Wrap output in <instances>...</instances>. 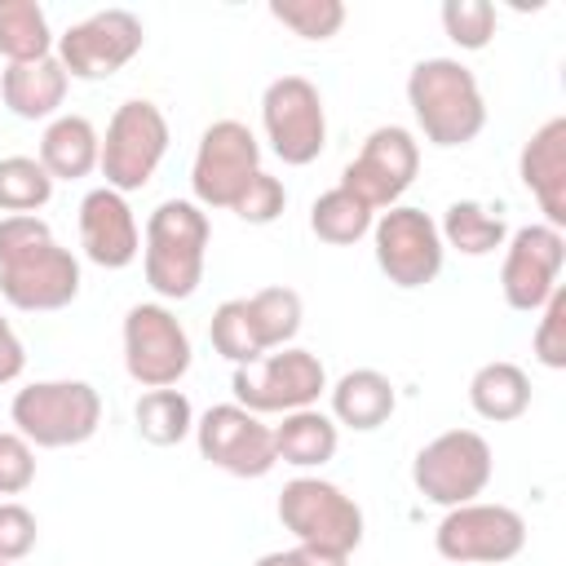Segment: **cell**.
<instances>
[{
  "mask_svg": "<svg viewBox=\"0 0 566 566\" xmlns=\"http://www.w3.org/2000/svg\"><path fill=\"white\" fill-rule=\"evenodd\" d=\"M133 420H137L142 442H150V447H177L195 433V407L177 385L172 389H146L133 407Z\"/></svg>",
  "mask_w": 566,
  "mask_h": 566,
  "instance_id": "f1b7e54d",
  "label": "cell"
},
{
  "mask_svg": "<svg viewBox=\"0 0 566 566\" xmlns=\"http://www.w3.org/2000/svg\"><path fill=\"white\" fill-rule=\"evenodd\" d=\"M438 234H442V248H455L460 256H491L495 248H504L509 226H504L500 208H486L478 199H455V203H447Z\"/></svg>",
  "mask_w": 566,
  "mask_h": 566,
  "instance_id": "d4e9b609",
  "label": "cell"
},
{
  "mask_svg": "<svg viewBox=\"0 0 566 566\" xmlns=\"http://www.w3.org/2000/svg\"><path fill=\"white\" fill-rule=\"evenodd\" d=\"M243 305H248V323H252V336H256L261 354L287 349L296 340L301 318H305V305H301L296 287L274 283V287H261V292L243 296Z\"/></svg>",
  "mask_w": 566,
  "mask_h": 566,
  "instance_id": "484cf974",
  "label": "cell"
},
{
  "mask_svg": "<svg viewBox=\"0 0 566 566\" xmlns=\"http://www.w3.org/2000/svg\"><path fill=\"white\" fill-rule=\"evenodd\" d=\"M279 522H283V531H292L296 544L332 548V553H345V557H354V548L363 544V531H367L358 500L345 495L336 482L310 478V473L283 482Z\"/></svg>",
  "mask_w": 566,
  "mask_h": 566,
  "instance_id": "8992f818",
  "label": "cell"
},
{
  "mask_svg": "<svg viewBox=\"0 0 566 566\" xmlns=\"http://www.w3.org/2000/svg\"><path fill=\"white\" fill-rule=\"evenodd\" d=\"M252 566H301V553H296V544L292 548H274V553H261Z\"/></svg>",
  "mask_w": 566,
  "mask_h": 566,
  "instance_id": "ab89813d",
  "label": "cell"
},
{
  "mask_svg": "<svg viewBox=\"0 0 566 566\" xmlns=\"http://www.w3.org/2000/svg\"><path fill=\"white\" fill-rule=\"evenodd\" d=\"M535 332H531V349L539 358V367L562 371L566 367V287H557L539 310H535Z\"/></svg>",
  "mask_w": 566,
  "mask_h": 566,
  "instance_id": "836d02e7",
  "label": "cell"
},
{
  "mask_svg": "<svg viewBox=\"0 0 566 566\" xmlns=\"http://www.w3.org/2000/svg\"><path fill=\"white\" fill-rule=\"evenodd\" d=\"M0 566H13V562H0Z\"/></svg>",
  "mask_w": 566,
  "mask_h": 566,
  "instance_id": "60d3db41",
  "label": "cell"
},
{
  "mask_svg": "<svg viewBox=\"0 0 566 566\" xmlns=\"http://www.w3.org/2000/svg\"><path fill=\"white\" fill-rule=\"evenodd\" d=\"M22 371H27V349L13 332V323L0 314V385H13Z\"/></svg>",
  "mask_w": 566,
  "mask_h": 566,
  "instance_id": "74e56055",
  "label": "cell"
},
{
  "mask_svg": "<svg viewBox=\"0 0 566 566\" xmlns=\"http://www.w3.org/2000/svg\"><path fill=\"white\" fill-rule=\"evenodd\" d=\"M80 256L62 248L44 217H0V296L22 314H53L80 296Z\"/></svg>",
  "mask_w": 566,
  "mask_h": 566,
  "instance_id": "6da1fadb",
  "label": "cell"
},
{
  "mask_svg": "<svg viewBox=\"0 0 566 566\" xmlns=\"http://www.w3.org/2000/svg\"><path fill=\"white\" fill-rule=\"evenodd\" d=\"M407 106L429 146L455 150L486 128V97L460 57H420L407 75Z\"/></svg>",
  "mask_w": 566,
  "mask_h": 566,
  "instance_id": "7a4b0ae2",
  "label": "cell"
},
{
  "mask_svg": "<svg viewBox=\"0 0 566 566\" xmlns=\"http://www.w3.org/2000/svg\"><path fill=\"white\" fill-rule=\"evenodd\" d=\"M53 27L40 0H0V57L13 62H40L53 57Z\"/></svg>",
  "mask_w": 566,
  "mask_h": 566,
  "instance_id": "4316f807",
  "label": "cell"
},
{
  "mask_svg": "<svg viewBox=\"0 0 566 566\" xmlns=\"http://www.w3.org/2000/svg\"><path fill=\"white\" fill-rule=\"evenodd\" d=\"M9 420L31 447H84L102 424V394L88 380H31L13 394Z\"/></svg>",
  "mask_w": 566,
  "mask_h": 566,
  "instance_id": "277c9868",
  "label": "cell"
},
{
  "mask_svg": "<svg viewBox=\"0 0 566 566\" xmlns=\"http://www.w3.org/2000/svg\"><path fill=\"white\" fill-rule=\"evenodd\" d=\"M212 221L195 199H164L146 217L142 270L159 301H190L203 283Z\"/></svg>",
  "mask_w": 566,
  "mask_h": 566,
  "instance_id": "3957f363",
  "label": "cell"
},
{
  "mask_svg": "<svg viewBox=\"0 0 566 566\" xmlns=\"http://www.w3.org/2000/svg\"><path fill=\"white\" fill-rule=\"evenodd\" d=\"M517 177L535 195L544 226L562 230L566 226V115L544 119L526 137V146L517 155Z\"/></svg>",
  "mask_w": 566,
  "mask_h": 566,
  "instance_id": "d6986e66",
  "label": "cell"
},
{
  "mask_svg": "<svg viewBox=\"0 0 566 566\" xmlns=\"http://www.w3.org/2000/svg\"><path fill=\"white\" fill-rule=\"evenodd\" d=\"M491 473H495V455L478 429H447L429 438L411 460L416 491L438 509L478 500L491 486Z\"/></svg>",
  "mask_w": 566,
  "mask_h": 566,
  "instance_id": "52a82bcc",
  "label": "cell"
},
{
  "mask_svg": "<svg viewBox=\"0 0 566 566\" xmlns=\"http://www.w3.org/2000/svg\"><path fill=\"white\" fill-rule=\"evenodd\" d=\"M80 248L102 270H128L142 256V226L128 208V195L93 186L80 199Z\"/></svg>",
  "mask_w": 566,
  "mask_h": 566,
  "instance_id": "ac0fdd59",
  "label": "cell"
},
{
  "mask_svg": "<svg viewBox=\"0 0 566 566\" xmlns=\"http://www.w3.org/2000/svg\"><path fill=\"white\" fill-rule=\"evenodd\" d=\"M53 177L35 155H4L0 159V212L4 217H27L40 212L53 199Z\"/></svg>",
  "mask_w": 566,
  "mask_h": 566,
  "instance_id": "f546056e",
  "label": "cell"
},
{
  "mask_svg": "<svg viewBox=\"0 0 566 566\" xmlns=\"http://www.w3.org/2000/svg\"><path fill=\"white\" fill-rule=\"evenodd\" d=\"M469 407L491 424H509L531 407V376L509 358L482 363L469 376Z\"/></svg>",
  "mask_w": 566,
  "mask_h": 566,
  "instance_id": "cb8c5ba5",
  "label": "cell"
},
{
  "mask_svg": "<svg viewBox=\"0 0 566 566\" xmlns=\"http://www.w3.org/2000/svg\"><path fill=\"white\" fill-rule=\"evenodd\" d=\"M416 172H420V142H416V133L402 128V124H380V128H371L363 137L358 155L345 164L336 186H345L371 212H385V208H394L411 190Z\"/></svg>",
  "mask_w": 566,
  "mask_h": 566,
  "instance_id": "9a60e30c",
  "label": "cell"
},
{
  "mask_svg": "<svg viewBox=\"0 0 566 566\" xmlns=\"http://www.w3.org/2000/svg\"><path fill=\"white\" fill-rule=\"evenodd\" d=\"M40 539V522L27 504L4 500L0 504V562H22Z\"/></svg>",
  "mask_w": 566,
  "mask_h": 566,
  "instance_id": "8d00e7d4",
  "label": "cell"
},
{
  "mask_svg": "<svg viewBox=\"0 0 566 566\" xmlns=\"http://www.w3.org/2000/svg\"><path fill=\"white\" fill-rule=\"evenodd\" d=\"M261 133L283 164L292 168L314 164L327 146V106L318 84L305 75L270 80L261 93Z\"/></svg>",
  "mask_w": 566,
  "mask_h": 566,
  "instance_id": "8fae6325",
  "label": "cell"
},
{
  "mask_svg": "<svg viewBox=\"0 0 566 566\" xmlns=\"http://www.w3.org/2000/svg\"><path fill=\"white\" fill-rule=\"evenodd\" d=\"M195 442L199 455L230 478H265L279 464L274 429L239 402H217L203 416H195Z\"/></svg>",
  "mask_w": 566,
  "mask_h": 566,
  "instance_id": "2e32d148",
  "label": "cell"
},
{
  "mask_svg": "<svg viewBox=\"0 0 566 566\" xmlns=\"http://www.w3.org/2000/svg\"><path fill=\"white\" fill-rule=\"evenodd\" d=\"M102 155V133L93 128L88 115H57L44 124L40 133V150L35 159L44 164V172L53 181H80L97 168Z\"/></svg>",
  "mask_w": 566,
  "mask_h": 566,
  "instance_id": "7402d4cb",
  "label": "cell"
},
{
  "mask_svg": "<svg viewBox=\"0 0 566 566\" xmlns=\"http://www.w3.org/2000/svg\"><path fill=\"white\" fill-rule=\"evenodd\" d=\"M371 252H376L380 274L402 292H416V287L433 283L442 274V261H447L438 221L424 208H411V203H394V208L376 212Z\"/></svg>",
  "mask_w": 566,
  "mask_h": 566,
  "instance_id": "7c38bea8",
  "label": "cell"
},
{
  "mask_svg": "<svg viewBox=\"0 0 566 566\" xmlns=\"http://www.w3.org/2000/svg\"><path fill=\"white\" fill-rule=\"evenodd\" d=\"M495 27H500V13L491 0H442V31L464 53L486 49L495 40Z\"/></svg>",
  "mask_w": 566,
  "mask_h": 566,
  "instance_id": "d6a6232c",
  "label": "cell"
},
{
  "mask_svg": "<svg viewBox=\"0 0 566 566\" xmlns=\"http://www.w3.org/2000/svg\"><path fill=\"white\" fill-rule=\"evenodd\" d=\"M230 389L234 402L256 416H287L301 407H318V398L327 394V367L318 354L287 345L256 358L252 367H234Z\"/></svg>",
  "mask_w": 566,
  "mask_h": 566,
  "instance_id": "ba28073f",
  "label": "cell"
},
{
  "mask_svg": "<svg viewBox=\"0 0 566 566\" xmlns=\"http://www.w3.org/2000/svg\"><path fill=\"white\" fill-rule=\"evenodd\" d=\"M433 548L451 566H500L526 548V522L509 504L469 500L442 513L433 526Z\"/></svg>",
  "mask_w": 566,
  "mask_h": 566,
  "instance_id": "30bf717a",
  "label": "cell"
},
{
  "mask_svg": "<svg viewBox=\"0 0 566 566\" xmlns=\"http://www.w3.org/2000/svg\"><path fill=\"white\" fill-rule=\"evenodd\" d=\"M146 44V27L133 9H97L80 22H71L57 44H53V57L62 62V71L71 80H111L115 71H124Z\"/></svg>",
  "mask_w": 566,
  "mask_h": 566,
  "instance_id": "4fadbf2b",
  "label": "cell"
},
{
  "mask_svg": "<svg viewBox=\"0 0 566 566\" xmlns=\"http://www.w3.org/2000/svg\"><path fill=\"white\" fill-rule=\"evenodd\" d=\"M190 332L164 301H137L124 314V371L142 389H172L190 371Z\"/></svg>",
  "mask_w": 566,
  "mask_h": 566,
  "instance_id": "9c48e42d",
  "label": "cell"
},
{
  "mask_svg": "<svg viewBox=\"0 0 566 566\" xmlns=\"http://www.w3.org/2000/svg\"><path fill=\"white\" fill-rule=\"evenodd\" d=\"M71 75L62 71L57 57H40V62H13L0 71V102L9 106V115L18 119H57L62 102H66Z\"/></svg>",
  "mask_w": 566,
  "mask_h": 566,
  "instance_id": "ffe728a7",
  "label": "cell"
},
{
  "mask_svg": "<svg viewBox=\"0 0 566 566\" xmlns=\"http://www.w3.org/2000/svg\"><path fill=\"white\" fill-rule=\"evenodd\" d=\"M208 340H212V349H217L226 363H234V367H252L256 358H265L261 345H256V336H252L243 296H230V301H221V305L212 310V318H208Z\"/></svg>",
  "mask_w": 566,
  "mask_h": 566,
  "instance_id": "4dcf8cb0",
  "label": "cell"
},
{
  "mask_svg": "<svg viewBox=\"0 0 566 566\" xmlns=\"http://www.w3.org/2000/svg\"><path fill=\"white\" fill-rule=\"evenodd\" d=\"M371 221H376V212L363 199H354L345 186H332L310 203V230L318 243H332V248H349V243L367 239Z\"/></svg>",
  "mask_w": 566,
  "mask_h": 566,
  "instance_id": "83f0119b",
  "label": "cell"
},
{
  "mask_svg": "<svg viewBox=\"0 0 566 566\" xmlns=\"http://www.w3.org/2000/svg\"><path fill=\"white\" fill-rule=\"evenodd\" d=\"M327 398H332V411H327V416H332L336 424L354 429V433L380 429V424L394 416V407H398L394 380H389L385 371H376V367H354V371H345L336 385H327Z\"/></svg>",
  "mask_w": 566,
  "mask_h": 566,
  "instance_id": "44dd1931",
  "label": "cell"
},
{
  "mask_svg": "<svg viewBox=\"0 0 566 566\" xmlns=\"http://www.w3.org/2000/svg\"><path fill=\"white\" fill-rule=\"evenodd\" d=\"M562 265H566V234L562 230H553L544 221L517 226L504 239V265H500L504 305L517 314H535L562 287L557 283Z\"/></svg>",
  "mask_w": 566,
  "mask_h": 566,
  "instance_id": "e0dca14e",
  "label": "cell"
},
{
  "mask_svg": "<svg viewBox=\"0 0 566 566\" xmlns=\"http://www.w3.org/2000/svg\"><path fill=\"white\" fill-rule=\"evenodd\" d=\"M296 553H301V566H349V557L345 553H332V548H305V544H296Z\"/></svg>",
  "mask_w": 566,
  "mask_h": 566,
  "instance_id": "f35d334b",
  "label": "cell"
},
{
  "mask_svg": "<svg viewBox=\"0 0 566 566\" xmlns=\"http://www.w3.org/2000/svg\"><path fill=\"white\" fill-rule=\"evenodd\" d=\"M168 142H172L168 115L150 97H128V102L115 106V115L102 133L97 172L106 177L111 190L133 195L159 172V164L168 155Z\"/></svg>",
  "mask_w": 566,
  "mask_h": 566,
  "instance_id": "5b68a950",
  "label": "cell"
},
{
  "mask_svg": "<svg viewBox=\"0 0 566 566\" xmlns=\"http://www.w3.org/2000/svg\"><path fill=\"white\" fill-rule=\"evenodd\" d=\"M270 18L301 40H332L345 27L340 0H270Z\"/></svg>",
  "mask_w": 566,
  "mask_h": 566,
  "instance_id": "1f68e13d",
  "label": "cell"
},
{
  "mask_svg": "<svg viewBox=\"0 0 566 566\" xmlns=\"http://www.w3.org/2000/svg\"><path fill=\"white\" fill-rule=\"evenodd\" d=\"M256 172H261V142L248 124L217 119L199 133L190 164V190L199 208H234V199L248 190Z\"/></svg>",
  "mask_w": 566,
  "mask_h": 566,
  "instance_id": "5bb4252c",
  "label": "cell"
},
{
  "mask_svg": "<svg viewBox=\"0 0 566 566\" xmlns=\"http://www.w3.org/2000/svg\"><path fill=\"white\" fill-rule=\"evenodd\" d=\"M31 482H35V447L18 429H4L0 433V495H22Z\"/></svg>",
  "mask_w": 566,
  "mask_h": 566,
  "instance_id": "d590c367",
  "label": "cell"
},
{
  "mask_svg": "<svg viewBox=\"0 0 566 566\" xmlns=\"http://www.w3.org/2000/svg\"><path fill=\"white\" fill-rule=\"evenodd\" d=\"M283 208H287V190H283V181L279 177H270L265 168L248 181V190L234 199V217L239 221H248V226H270V221H279L283 217Z\"/></svg>",
  "mask_w": 566,
  "mask_h": 566,
  "instance_id": "e575fe53",
  "label": "cell"
},
{
  "mask_svg": "<svg viewBox=\"0 0 566 566\" xmlns=\"http://www.w3.org/2000/svg\"><path fill=\"white\" fill-rule=\"evenodd\" d=\"M270 429H274V455L292 469H323L340 447V424L318 407L287 411Z\"/></svg>",
  "mask_w": 566,
  "mask_h": 566,
  "instance_id": "603a6c76",
  "label": "cell"
}]
</instances>
